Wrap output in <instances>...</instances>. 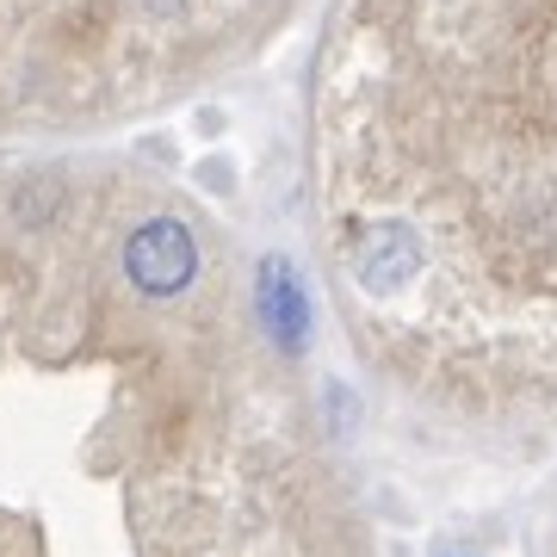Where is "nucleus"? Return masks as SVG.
I'll return each instance as SVG.
<instances>
[{"instance_id":"f257e3e1","label":"nucleus","mask_w":557,"mask_h":557,"mask_svg":"<svg viewBox=\"0 0 557 557\" xmlns=\"http://www.w3.org/2000/svg\"><path fill=\"white\" fill-rule=\"evenodd\" d=\"M199 273V242L180 218H149L124 242V278L143 298H180Z\"/></svg>"},{"instance_id":"f03ea898","label":"nucleus","mask_w":557,"mask_h":557,"mask_svg":"<svg viewBox=\"0 0 557 557\" xmlns=\"http://www.w3.org/2000/svg\"><path fill=\"white\" fill-rule=\"evenodd\" d=\"M416 260H421V248H416V236H409V223H372L354 248V273H359L366 292L391 298L403 278L416 273Z\"/></svg>"},{"instance_id":"7ed1b4c3","label":"nucleus","mask_w":557,"mask_h":557,"mask_svg":"<svg viewBox=\"0 0 557 557\" xmlns=\"http://www.w3.org/2000/svg\"><path fill=\"white\" fill-rule=\"evenodd\" d=\"M260 322H267V335H273L285 354H298L304 335H310V304H304V292H298L292 260H260Z\"/></svg>"},{"instance_id":"20e7f679","label":"nucleus","mask_w":557,"mask_h":557,"mask_svg":"<svg viewBox=\"0 0 557 557\" xmlns=\"http://www.w3.org/2000/svg\"><path fill=\"white\" fill-rule=\"evenodd\" d=\"M149 7H156V13H174V7H180V0H149Z\"/></svg>"}]
</instances>
